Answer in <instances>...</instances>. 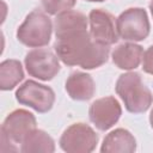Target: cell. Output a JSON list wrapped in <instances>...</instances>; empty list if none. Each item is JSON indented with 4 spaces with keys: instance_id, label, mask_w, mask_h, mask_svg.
I'll return each instance as SVG.
<instances>
[{
    "instance_id": "1",
    "label": "cell",
    "mask_w": 153,
    "mask_h": 153,
    "mask_svg": "<svg viewBox=\"0 0 153 153\" xmlns=\"http://www.w3.org/2000/svg\"><path fill=\"white\" fill-rule=\"evenodd\" d=\"M54 50L65 65L79 66L82 69H94L103 66L110 54L109 45L93 41L87 30L56 38Z\"/></svg>"
},
{
    "instance_id": "2",
    "label": "cell",
    "mask_w": 153,
    "mask_h": 153,
    "mask_svg": "<svg viewBox=\"0 0 153 153\" xmlns=\"http://www.w3.org/2000/svg\"><path fill=\"white\" fill-rule=\"evenodd\" d=\"M115 91L122 99L124 108L131 114L146 112L153 103V94L137 72L121 74L116 81Z\"/></svg>"
},
{
    "instance_id": "3",
    "label": "cell",
    "mask_w": 153,
    "mask_h": 153,
    "mask_svg": "<svg viewBox=\"0 0 153 153\" xmlns=\"http://www.w3.org/2000/svg\"><path fill=\"white\" fill-rule=\"evenodd\" d=\"M37 122L33 114L25 109H16L10 112L1 124L2 152H17V143H22L25 136L36 129Z\"/></svg>"
},
{
    "instance_id": "4",
    "label": "cell",
    "mask_w": 153,
    "mask_h": 153,
    "mask_svg": "<svg viewBox=\"0 0 153 153\" xmlns=\"http://www.w3.org/2000/svg\"><path fill=\"white\" fill-rule=\"evenodd\" d=\"M53 23L47 12L31 11L17 29V39L29 48H41L50 42Z\"/></svg>"
},
{
    "instance_id": "5",
    "label": "cell",
    "mask_w": 153,
    "mask_h": 153,
    "mask_svg": "<svg viewBox=\"0 0 153 153\" xmlns=\"http://www.w3.org/2000/svg\"><path fill=\"white\" fill-rule=\"evenodd\" d=\"M118 37L129 42H140L148 37L151 24L145 8L130 7L116 18Z\"/></svg>"
},
{
    "instance_id": "6",
    "label": "cell",
    "mask_w": 153,
    "mask_h": 153,
    "mask_svg": "<svg viewBox=\"0 0 153 153\" xmlns=\"http://www.w3.org/2000/svg\"><path fill=\"white\" fill-rule=\"evenodd\" d=\"M98 134L86 123L78 122L66 128L60 136V148L67 153H90L98 143Z\"/></svg>"
},
{
    "instance_id": "7",
    "label": "cell",
    "mask_w": 153,
    "mask_h": 153,
    "mask_svg": "<svg viewBox=\"0 0 153 153\" xmlns=\"http://www.w3.org/2000/svg\"><path fill=\"white\" fill-rule=\"evenodd\" d=\"M16 99L22 105H26L39 114H45L51 110L55 103V92L47 85L26 80L17 88Z\"/></svg>"
},
{
    "instance_id": "8",
    "label": "cell",
    "mask_w": 153,
    "mask_h": 153,
    "mask_svg": "<svg viewBox=\"0 0 153 153\" xmlns=\"http://www.w3.org/2000/svg\"><path fill=\"white\" fill-rule=\"evenodd\" d=\"M24 63L29 75L42 81L54 79L61 69L59 56L44 48L30 50L25 55Z\"/></svg>"
},
{
    "instance_id": "9",
    "label": "cell",
    "mask_w": 153,
    "mask_h": 153,
    "mask_svg": "<svg viewBox=\"0 0 153 153\" xmlns=\"http://www.w3.org/2000/svg\"><path fill=\"white\" fill-rule=\"evenodd\" d=\"M88 24L90 35L93 41L109 47L118 41L116 20L110 12L103 8L92 10L88 14Z\"/></svg>"
},
{
    "instance_id": "10",
    "label": "cell",
    "mask_w": 153,
    "mask_h": 153,
    "mask_svg": "<svg viewBox=\"0 0 153 153\" xmlns=\"http://www.w3.org/2000/svg\"><path fill=\"white\" fill-rule=\"evenodd\" d=\"M122 115V108L118 100L112 97H103L96 99L88 108L90 121L102 131L114 127Z\"/></svg>"
},
{
    "instance_id": "11",
    "label": "cell",
    "mask_w": 153,
    "mask_h": 153,
    "mask_svg": "<svg viewBox=\"0 0 153 153\" xmlns=\"http://www.w3.org/2000/svg\"><path fill=\"white\" fill-rule=\"evenodd\" d=\"M66 92L73 100L86 102L96 93V84L92 76L84 72H72L65 84Z\"/></svg>"
},
{
    "instance_id": "12",
    "label": "cell",
    "mask_w": 153,
    "mask_h": 153,
    "mask_svg": "<svg viewBox=\"0 0 153 153\" xmlns=\"http://www.w3.org/2000/svg\"><path fill=\"white\" fill-rule=\"evenodd\" d=\"M88 18L79 11L68 10L56 16L54 20V30L56 38H62L80 31H86Z\"/></svg>"
},
{
    "instance_id": "13",
    "label": "cell",
    "mask_w": 153,
    "mask_h": 153,
    "mask_svg": "<svg viewBox=\"0 0 153 153\" xmlns=\"http://www.w3.org/2000/svg\"><path fill=\"white\" fill-rule=\"evenodd\" d=\"M143 57V48L134 42L118 44L111 53L114 65L123 71H131L140 66Z\"/></svg>"
},
{
    "instance_id": "14",
    "label": "cell",
    "mask_w": 153,
    "mask_h": 153,
    "mask_svg": "<svg viewBox=\"0 0 153 153\" xmlns=\"http://www.w3.org/2000/svg\"><path fill=\"white\" fill-rule=\"evenodd\" d=\"M135 151L136 140L134 135L124 128H117L106 134L100 146L102 153H133Z\"/></svg>"
},
{
    "instance_id": "15",
    "label": "cell",
    "mask_w": 153,
    "mask_h": 153,
    "mask_svg": "<svg viewBox=\"0 0 153 153\" xmlns=\"http://www.w3.org/2000/svg\"><path fill=\"white\" fill-rule=\"evenodd\" d=\"M19 151L23 153H53L55 152V141L47 131L36 128L25 136Z\"/></svg>"
},
{
    "instance_id": "16",
    "label": "cell",
    "mask_w": 153,
    "mask_h": 153,
    "mask_svg": "<svg viewBox=\"0 0 153 153\" xmlns=\"http://www.w3.org/2000/svg\"><path fill=\"white\" fill-rule=\"evenodd\" d=\"M23 79L24 71L20 61L8 59L0 63V88L2 91L13 90Z\"/></svg>"
},
{
    "instance_id": "17",
    "label": "cell",
    "mask_w": 153,
    "mask_h": 153,
    "mask_svg": "<svg viewBox=\"0 0 153 153\" xmlns=\"http://www.w3.org/2000/svg\"><path fill=\"white\" fill-rule=\"evenodd\" d=\"M76 0H42V6L48 14L57 16L61 12L72 10Z\"/></svg>"
},
{
    "instance_id": "18",
    "label": "cell",
    "mask_w": 153,
    "mask_h": 153,
    "mask_svg": "<svg viewBox=\"0 0 153 153\" xmlns=\"http://www.w3.org/2000/svg\"><path fill=\"white\" fill-rule=\"evenodd\" d=\"M142 69L145 73L153 75V44L147 48L142 57Z\"/></svg>"
},
{
    "instance_id": "19",
    "label": "cell",
    "mask_w": 153,
    "mask_h": 153,
    "mask_svg": "<svg viewBox=\"0 0 153 153\" xmlns=\"http://www.w3.org/2000/svg\"><path fill=\"white\" fill-rule=\"evenodd\" d=\"M149 124H151V127L153 129V109L151 110V114H149Z\"/></svg>"
},
{
    "instance_id": "20",
    "label": "cell",
    "mask_w": 153,
    "mask_h": 153,
    "mask_svg": "<svg viewBox=\"0 0 153 153\" xmlns=\"http://www.w3.org/2000/svg\"><path fill=\"white\" fill-rule=\"evenodd\" d=\"M149 11H151V14H152V17H153V0L149 2Z\"/></svg>"
},
{
    "instance_id": "21",
    "label": "cell",
    "mask_w": 153,
    "mask_h": 153,
    "mask_svg": "<svg viewBox=\"0 0 153 153\" xmlns=\"http://www.w3.org/2000/svg\"><path fill=\"white\" fill-rule=\"evenodd\" d=\"M86 1H90V2H103L105 0H86Z\"/></svg>"
}]
</instances>
